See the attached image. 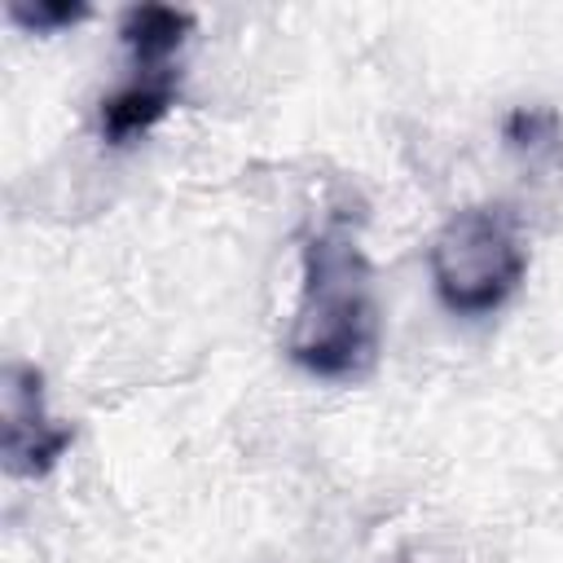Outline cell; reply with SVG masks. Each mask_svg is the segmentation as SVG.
I'll use <instances>...</instances> for the list:
<instances>
[{"label": "cell", "instance_id": "obj_1", "mask_svg": "<svg viewBox=\"0 0 563 563\" xmlns=\"http://www.w3.org/2000/svg\"><path fill=\"white\" fill-rule=\"evenodd\" d=\"M383 317L374 295V268L361 238L343 220H325L303 242L299 303L286 334V356L330 383L365 378L378 361Z\"/></svg>", "mask_w": 563, "mask_h": 563}, {"label": "cell", "instance_id": "obj_2", "mask_svg": "<svg viewBox=\"0 0 563 563\" xmlns=\"http://www.w3.org/2000/svg\"><path fill=\"white\" fill-rule=\"evenodd\" d=\"M427 268L449 312L457 317L497 312L528 273V246L515 211L501 202H475L453 211L427 246Z\"/></svg>", "mask_w": 563, "mask_h": 563}, {"label": "cell", "instance_id": "obj_3", "mask_svg": "<svg viewBox=\"0 0 563 563\" xmlns=\"http://www.w3.org/2000/svg\"><path fill=\"white\" fill-rule=\"evenodd\" d=\"M75 444V427L57 422L44 405V374L9 361L0 374V457L18 479H40Z\"/></svg>", "mask_w": 563, "mask_h": 563}, {"label": "cell", "instance_id": "obj_4", "mask_svg": "<svg viewBox=\"0 0 563 563\" xmlns=\"http://www.w3.org/2000/svg\"><path fill=\"white\" fill-rule=\"evenodd\" d=\"M180 101V70H158V75H132L119 92L101 101V136L110 145H128L158 128L172 106Z\"/></svg>", "mask_w": 563, "mask_h": 563}, {"label": "cell", "instance_id": "obj_5", "mask_svg": "<svg viewBox=\"0 0 563 563\" xmlns=\"http://www.w3.org/2000/svg\"><path fill=\"white\" fill-rule=\"evenodd\" d=\"M189 31H194V13L172 9V4H132V9H123V22H119V40L132 53L136 75L176 70L172 57L185 48Z\"/></svg>", "mask_w": 563, "mask_h": 563}, {"label": "cell", "instance_id": "obj_6", "mask_svg": "<svg viewBox=\"0 0 563 563\" xmlns=\"http://www.w3.org/2000/svg\"><path fill=\"white\" fill-rule=\"evenodd\" d=\"M4 13L31 35H53V31H66V26L92 18V9L84 0H9Z\"/></svg>", "mask_w": 563, "mask_h": 563}, {"label": "cell", "instance_id": "obj_7", "mask_svg": "<svg viewBox=\"0 0 563 563\" xmlns=\"http://www.w3.org/2000/svg\"><path fill=\"white\" fill-rule=\"evenodd\" d=\"M554 128H559V119L550 110H515L506 119V141L515 150H537L541 141H554Z\"/></svg>", "mask_w": 563, "mask_h": 563}]
</instances>
